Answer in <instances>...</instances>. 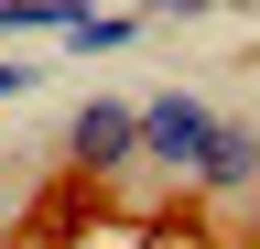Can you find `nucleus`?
I'll use <instances>...</instances> for the list:
<instances>
[{"mask_svg":"<svg viewBox=\"0 0 260 249\" xmlns=\"http://www.w3.org/2000/svg\"><path fill=\"white\" fill-rule=\"evenodd\" d=\"M206 141H217V109L195 98V87L141 98V163H152L162 184H195V173H206Z\"/></svg>","mask_w":260,"mask_h":249,"instance_id":"f257e3e1","label":"nucleus"},{"mask_svg":"<svg viewBox=\"0 0 260 249\" xmlns=\"http://www.w3.org/2000/svg\"><path fill=\"white\" fill-rule=\"evenodd\" d=\"M130 163H141V109H130V98H87L76 119H65V173L119 184Z\"/></svg>","mask_w":260,"mask_h":249,"instance_id":"f03ea898","label":"nucleus"},{"mask_svg":"<svg viewBox=\"0 0 260 249\" xmlns=\"http://www.w3.org/2000/svg\"><path fill=\"white\" fill-rule=\"evenodd\" d=\"M195 195H260V130H249V119H217V141H206V173H195Z\"/></svg>","mask_w":260,"mask_h":249,"instance_id":"7ed1b4c3","label":"nucleus"},{"mask_svg":"<svg viewBox=\"0 0 260 249\" xmlns=\"http://www.w3.org/2000/svg\"><path fill=\"white\" fill-rule=\"evenodd\" d=\"M87 0H0V33H76Z\"/></svg>","mask_w":260,"mask_h":249,"instance_id":"20e7f679","label":"nucleus"},{"mask_svg":"<svg viewBox=\"0 0 260 249\" xmlns=\"http://www.w3.org/2000/svg\"><path fill=\"white\" fill-rule=\"evenodd\" d=\"M119 44H141L130 11H76V54H119Z\"/></svg>","mask_w":260,"mask_h":249,"instance_id":"39448f33","label":"nucleus"},{"mask_svg":"<svg viewBox=\"0 0 260 249\" xmlns=\"http://www.w3.org/2000/svg\"><path fill=\"white\" fill-rule=\"evenodd\" d=\"M11 98H32V65H11V54H0V109Z\"/></svg>","mask_w":260,"mask_h":249,"instance_id":"423d86ee","label":"nucleus"}]
</instances>
